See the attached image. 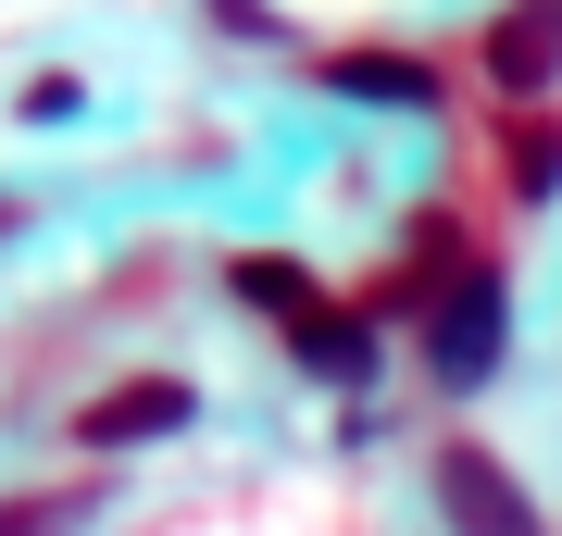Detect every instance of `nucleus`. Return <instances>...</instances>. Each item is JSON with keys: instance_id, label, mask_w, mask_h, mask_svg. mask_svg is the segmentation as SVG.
<instances>
[{"instance_id": "1", "label": "nucleus", "mask_w": 562, "mask_h": 536, "mask_svg": "<svg viewBox=\"0 0 562 536\" xmlns=\"http://www.w3.org/2000/svg\"><path fill=\"white\" fill-rule=\"evenodd\" d=\"M501 350H513V275L501 262H462L438 287V312H425V375L438 387H487Z\"/></svg>"}, {"instance_id": "2", "label": "nucleus", "mask_w": 562, "mask_h": 536, "mask_svg": "<svg viewBox=\"0 0 562 536\" xmlns=\"http://www.w3.org/2000/svg\"><path fill=\"white\" fill-rule=\"evenodd\" d=\"M425 475H438V512H450V536H550V524H538V499L513 487V461H501V449L450 437L438 461H425Z\"/></svg>"}, {"instance_id": "3", "label": "nucleus", "mask_w": 562, "mask_h": 536, "mask_svg": "<svg viewBox=\"0 0 562 536\" xmlns=\"http://www.w3.org/2000/svg\"><path fill=\"white\" fill-rule=\"evenodd\" d=\"M188 424H201V387H188V375H125L113 399L76 412V449L113 461V449H150V437H188Z\"/></svg>"}, {"instance_id": "4", "label": "nucleus", "mask_w": 562, "mask_h": 536, "mask_svg": "<svg viewBox=\"0 0 562 536\" xmlns=\"http://www.w3.org/2000/svg\"><path fill=\"white\" fill-rule=\"evenodd\" d=\"M475 62H487L501 100H538V88L562 76V13H501V25L475 38Z\"/></svg>"}, {"instance_id": "5", "label": "nucleus", "mask_w": 562, "mask_h": 536, "mask_svg": "<svg viewBox=\"0 0 562 536\" xmlns=\"http://www.w3.org/2000/svg\"><path fill=\"white\" fill-rule=\"evenodd\" d=\"M288 362L325 375V387H362V375H375V312H338V299H325L301 338H288Z\"/></svg>"}, {"instance_id": "6", "label": "nucleus", "mask_w": 562, "mask_h": 536, "mask_svg": "<svg viewBox=\"0 0 562 536\" xmlns=\"http://www.w3.org/2000/svg\"><path fill=\"white\" fill-rule=\"evenodd\" d=\"M238 299L262 324H288V338H301V324L325 312V287H313V262H288V250H238Z\"/></svg>"}, {"instance_id": "7", "label": "nucleus", "mask_w": 562, "mask_h": 536, "mask_svg": "<svg viewBox=\"0 0 562 536\" xmlns=\"http://www.w3.org/2000/svg\"><path fill=\"white\" fill-rule=\"evenodd\" d=\"M325 88L338 100H401V113H425V100H438V76H425L413 50H338V62H313Z\"/></svg>"}, {"instance_id": "8", "label": "nucleus", "mask_w": 562, "mask_h": 536, "mask_svg": "<svg viewBox=\"0 0 562 536\" xmlns=\"http://www.w3.org/2000/svg\"><path fill=\"white\" fill-rule=\"evenodd\" d=\"M88 512H101V475H76V487H50V499H0V536H76Z\"/></svg>"}, {"instance_id": "9", "label": "nucleus", "mask_w": 562, "mask_h": 536, "mask_svg": "<svg viewBox=\"0 0 562 536\" xmlns=\"http://www.w3.org/2000/svg\"><path fill=\"white\" fill-rule=\"evenodd\" d=\"M513 187H525V199L562 187V125H525V138H513Z\"/></svg>"}, {"instance_id": "10", "label": "nucleus", "mask_w": 562, "mask_h": 536, "mask_svg": "<svg viewBox=\"0 0 562 536\" xmlns=\"http://www.w3.org/2000/svg\"><path fill=\"white\" fill-rule=\"evenodd\" d=\"M76 113H88L76 76H38V88H25V125H76Z\"/></svg>"}]
</instances>
